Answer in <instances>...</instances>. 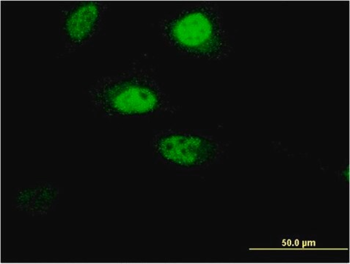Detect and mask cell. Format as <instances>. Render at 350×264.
I'll use <instances>...</instances> for the list:
<instances>
[{"label": "cell", "instance_id": "5", "mask_svg": "<svg viewBox=\"0 0 350 264\" xmlns=\"http://www.w3.org/2000/svg\"><path fill=\"white\" fill-rule=\"evenodd\" d=\"M55 199L52 187H41L24 191L18 196L17 202L24 210L38 212L51 207Z\"/></svg>", "mask_w": 350, "mask_h": 264}, {"label": "cell", "instance_id": "4", "mask_svg": "<svg viewBox=\"0 0 350 264\" xmlns=\"http://www.w3.org/2000/svg\"><path fill=\"white\" fill-rule=\"evenodd\" d=\"M99 12L97 5L89 3L78 8L66 23L68 36L76 42L85 38L92 31Z\"/></svg>", "mask_w": 350, "mask_h": 264}, {"label": "cell", "instance_id": "1", "mask_svg": "<svg viewBox=\"0 0 350 264\" xmlns=\"http://www.w3.org/2000/svg\"><path fill=\"white\" fill-rule=\"evenodd\" d=\"M157 150L167 163L182 170L202 168L217 156V146L208 138L175 131L159 139Z\"/></svg>", "mask_w": 350, "mask_h": 264}, {"label": "cell", "instance_id": "2", "mask_svg": "<svg viewBox=\"0 0 350 264\" xmlns=\"http://www.w3.org/2000/svg\"><path fill=\"white\" fill-rule=\"evenodd\" d=\"M107 106L120 115L135 116L152 113L159 100L151 88L138 85H122L108 90L105 96Z\"/></svg>", "mask_w": 350, "mask_h": 264}, {"label": "cell", "instance_id": "3", "mask_svg": "<svg viewBox=\"0 0 350 264\" xmlns=\"http://www.w3.org/2000/svg\"><path fill=\"white\" fill-rule=\"evenodd\" d=\"M171 35L179 46L204 51L213 44L215 31L206 15L193 12L178 18L171 27Z\"/></svg>", "mask_w": 350, "mask_h": 264}]
</instances>
